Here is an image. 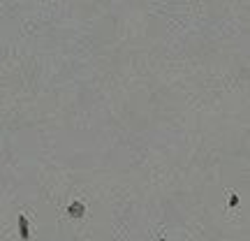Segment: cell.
I'll return each mask as SVG.
<instances>
[{
  "label": "cell",
  "mask_w": 250,
  "mask_h": 241,
  "mask_svg": "<svg viewBox=\"0 0 250 241\" xmlns=\"http://www.w3.org/2000/svg\"><path fill=\"white\" fill-rule=\"evenodd\" d=\"M19 227H21V237L28 239V223H26V218H23V216H19Z\"/></svg>",
  "instance_id": "2"
},
{
  "label": "cell",
  "mask_w": 250,
  "mask_h": 241,
  "mask_svg": "<svg viewBox=\"0 0 250 241\" xmlns=\"http://www.w3.org/2000/svg\"><path fill=\"white\" fill-rule=\"evenodd\" d=\"M160 241H167V239H160Z\"/></svg>",
  "instance_id": "3"
},
{
  "label": "cell",
  "mask_w": 250,
  "mask_h": 241,
  "mask_svg": "<svg viewBox=\"0 0 250 241\" xmlns=\"http://www.w3.org/2000/svg\"><path fill=\"white\" fill-rule=\"evenodd\" d=\"M67 211H70V216H74V218H79V216L83 214V204H79V202H74V204H72L70 209H67Z\"/></svg>",
  "instance_id": "1"
}]
</instances>
